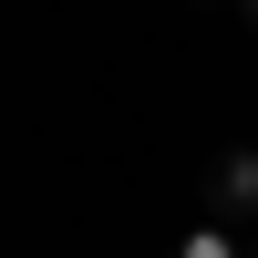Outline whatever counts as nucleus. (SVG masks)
I'll return each instance as SVG.
<instances>
[{
  "instance_id": "f257e3e1",
  "label": "nucleus",
  "mask_w": 258,
  "mask_h": 258,
  "mask_svg": "<svg viewBox=\"0 0 258 258\" xmlns=\"http://www.w3.org/2000/svg\"><path fill=\"white\" fill-rule=\"evenodd\" d=\"M207 197H217V217H238L227 238H248L258 227V145H227V155L207 165Z\"/></svg>"
},
{
  "instance_id": "f03ea898",
  "label": "nucleus",
  "mask_w": 258,
  "mask_h": 258,
  "mask_svg": "<svg viewBox=\"0 0 258 258\" xmlns=\"http://www.w3.org/2000/svg\"><path fill=\"white\" fill-rule=\"evenodd\" d=\"M176 258H238V238L227 227H197V238H176Z\"/></svg>"
},
{
  "instance_id": "7ed1b4c3",
  "label": "nucleus",
  "mask_w": 258,
  "mask_h": 258,
  "mask_svg": "<svg viewBox=\"0 0 258 258\" xmlns=\"http://www.w3.org/2000/svg\"><path fill=\"white\" fill-rule=\"evenodd\" d=\"M248 21H258V0H248Z\"/></svg>"
}]
</instances>
